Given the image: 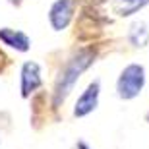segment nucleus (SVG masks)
<instances>
[{
	"label": "nucleus",
	"instance_id": "1",
	"mask_svg": "<svg viewBox=\"0 0 149 149\" xmlns=\"http://www.w3.org/2000/svg\"><path fill=\"white\" fill-rule=\"evenodd\" d=\"M95 56H97L95 49H81L79 52H76V54L66 62V66L62 68L60 76L56 79L54 107H60V103H64V99L70 95V91L74 89L76 81L79 79V76L95 62Z\"/></svg>",
	"mask_w": 149,
	"mask_h": 149
},
{
	"label": "nucleus",
	"instance_id": "2",
	"mask_svg": "<svg viewBox=\"0 0 149 149\" xmlns=\"http://www.w3.org/2000/svg\"><path fill=\"white\" fill-rule=\"evenodd\" d=\"M145 85V70L139 64H130L122 70L120 77H118V95L122 99H134L141 93V89Z\"/></svg>",
	"mask_w": 149,
	"mask_h": 149
},
{
	"label": "nucleus",
	"instance_id": "3",
	"mask_svg": "<svg viewBox=\"0 0 149 149\" xmlns=\"http://www.w3.org/2000/svg\"><path fill=\"white\" fill-rule=\"evenodd\" d=\"M74 16V0H56L50 6L49 19L54 31H62L68 27V23L72 22Z\"/></svg>",
	"mask_w": 149,
	"mask_h": 149
},
{
	"label": "nucleus",
	"instance_id": "4",
	"mask_svg": "<svg viewBox=\"0 0 149 149\" xmlns=\"http://www.w3.org/2000/svg\"><path fill=\"white\" fill-rule=\"evenodd\" d=\"M99 91H101L99 81H93V83L87 85V89L81 93V97H79L77 103H76V109H74V114H76L77 118L87 116L89 112H93L95 109H97V103H99Z\"/></svg>",
	"mask_w": 149,
	"mask_h": 149
},
{
	"label": "nucleus",
	"instance_id": "5",
	"mask_svg": "<svg viewBox=\"0 0 149 149\" xmlns=\"http://www.w3.org/2000/svg\"><path fill=\"white\" fill-rule=\"evenodd\" d=\"M41 87V68L37 62H25L22 68V95L29 97Z\"/></svg>",
	"mask_w": 149,
	"mask_h": 149
},
{
	"label": "nucleus",
	"instance_id": "6",
	"mask_svg": "<svg viewBox=\"0 0 149 149\" xmlns=\"http://www.w3.org/2000/svg\"><path fill=\"white\" fill-rule=\"evenodd\" d=\"M0 41L4 45H8V47H12V49H17L22 50V52H25V50L29 49V37L23 31H17V29H10V27H2L0 29Z\"/></svg>",
	"mask_w": 149,
	"mask_h": 149
},
{
	"label": "nucleus",
	"instance_id": "7",
	"mask_svg": "<svg viewBox=\"0 0 149 149\" xmlns=\"http://www.w3.org/2000/svg\"><path fill=\"white\" fill-rule=\"evenodd\" d=\"M128 39H130V43L134 45V47H145V45L149 43V29L147 25H145V22H134L132 25H130V35H128Z\"/></svg>",
	"mask_w": 149,
	"mask_h": 149
},
{
	"label": "nucleus",
	"instance_id": "8",
	"mask_svg": "<svg viewBox=\"0 0 149 149\" xmlns=\"http://www.w3.org/2000/svg\"><path fill=\"white\" fill-rule=\"evenodd\" d=\"M145 4H149V0H112V8L118 16H132Z\"/></svg>",
	"mask_w": 149,
	"mask_h": 149
},
{
	"label": "nucleus",
	"instance_id": "9",
	"mask_svg": "<svg viewBox=\"0 0 149 149\" xmlns=\"http://www.w3.org/2000/svg\"><path fill=\"white\" fill-rule=\"evenodd\" d=\"M6 64H8V58H6V54L2 52V50H0V72H2V70L6 68Z\"/></svg>",
	"mask_w": 149,
	"mask_h": 149
},
{
	"label": "nucleus",
	"instance_id": "10",
	"mask_svg": "<svg viewBox=\"0 0 149 149\" xmlns=\"http://www.w3.org/2000/svg\"><path fill=\"white\" fill-rule=\"evenodd\" d=\"M77 149H89V147H87V143H83V141H79V143H77Z\"/></svg>",
	"mask_w": 149,
	"mask_h": 149
},
{
	"label": "nucleus",
	"instance_id": "11",
	"mask_svg": "<svg viewBox=\"0 0 149 149\" xmlns=\"http://www.w3.org/2000/svg\"><path fill=\"white\" fill-rule=\"evenodd\" d=\"M8 2H12V4H19L22 0H8Z\"/></svg>",
	"mask_w": 149,
	"mask_h": 149
}]
</instances>
